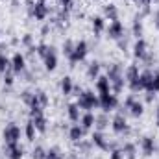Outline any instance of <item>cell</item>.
Returning <instances> with one entry per match:
<instances>
[{"instance_id": "cell-13", "label": "cell", "mask_w": 159, "mask_h": 159, "mask_svg": "<svg viewBox=\"0 0 159 159\" xmlns=\"http://www.w3.org/2000/svg\"><path fill=\"white\" fill-rule=\"evenodd\" d=\"M24 56L22 54H15L13 57H11V69H13V72L15 74H20V72H24Z\"/></svg>"}, {"instance_id": "cell-33", "label": "cell", "mask_w": 159, "mask_h": 159, "mask_svg": "<svg viewBox=\"0 0 159 159\" xmlns=\"http://www.w3.org/2000/svg\"><path fill=\"white\" fill-rule=\"evenodd\" d=\"M74 46H76V43L74 41H70V39H67L65 43H63V54L69 57L70 54H72V50H74Z\"/></svg>"}, {"instance_id": "cell-38", "label": "cell", "mask_w": 159, "mask_h": 159, "mask_svg": "<svg viewBox=\"0 0 159 159\" xmlns=\"http://www.w3.org/2000/svg\"><path fill=\"white\" fill-rule=\"evenodd\" d=\"M154 59H156V57H154V54H152V52H146V54H144V57H143L141 61H143L146 67H150V65L154 63Z\"/></svg>"}, {"instance_id": "cell-42", "label": "cell", "mask_w": 159, "mask_h": 159, "mask_svg": "<svg viewBox=\"0 0 159 159\" xmlns=\"http://www.w3.org/2000/svg\"><path fill=\"white\" fill-rule=\"evenodd\" d=\"M109 159H124L122 150H111V156H109Z\"/></svg>"}, {"instance_id": "cell-6", "label": "cell", "mask_w": 159, "mask_h": 159, "mask_svg": "<svg viewBox=\"0 0 159 159\" xmlns=\"http://www.w3.org/2000/svg\"><path fill=\"white\" fill-rule=\"evenodd\" d=\"M4 152L9 159H22L24 156V150L17 143H4Z\"/></svg>"}, {"instance_id": "cell-28", "label": "cell", "mask_w": 159, "mask_h": 159, "mask_svg": "<svg viewBox=\"0 0 159 159\" xmlns=\"http://www.w3.org/2000/svg\"><path fill=\"white\" fill-rule=\"evenodd\" d=\"M34 120V126H35V129L37 131H41V133H44L46 131V119H44V115H39V117H35V119H32Z\"/></svg>"}, {"instance_id": "cell-21", "label": "cell", "mask_w": 159, "mask_h": 159, "mask_svg": "<svg viewBox=\"0 0 159 159\" xmlns=\"http://www.w3.org/2000/svg\"><path fill=\"white\" fill-rule=\"evenodd\" d=\"M98 74H100V63H98V61L89 63V67H87V78L89 80H96L98 78Z\"/></svg>"}, {"instance_id": "cell-41", "label": "cell", "mask_w": 159, "mask_h": 159, "mask_svg": "<svg viewBox=\"0 0 159 159\" xmlns=\"http://www.w3.org/2000/svg\"><path fill=\"white\" fill-rule=\"evenodd\" d=\"M20 43H22L24 46H28V48H30V46H32V43H34L32 34H26V35H22V41H20Z\"/></svg>"}, {"instance_id": "cell-1", "label": "cell", "mask_w": 159, "mask_h": 159, "mask_svg": "<svg viewBox=\"0 0 159 159\" xmlns=\"http://www.w3.org/2000/svg\"><path fill=\"white\" fill-rule=\"evenodd\" d=\"M107 80L111 83V91L113 94H120L124 89V70L120 63H113L107 65Z\"/></svg>"}, {"instance_id": "cell-30", "label": "cell", "mask_w": 159, "mask_h": 159, "mask_svg": "<svg viewBox=\"0 0 159 159\" xmlns=\"http://www.w3.org/2000/svg\"><path fill=\"white\" fill-rule=\"evenodd\" d=\"M35 126H34V120H28L26 122V128H24V133H26V139L28 141H35Z\"/></svg>"}, {"instance_id": "cell-39", "label": "cell", "mask_w": 159, "mask_h": 159, "mask_svg": "<svg viewBox=\"0 0 159 159\" xmlns=\"http://www.w3.org/2000/svg\"><path fill=\"white\" fill-rule=\"evenodd\" d=\"M59 156H61V154H59V148H56V146L46 152V159H56V157H59Z\"/></svg>"}, {"instance_id": "cell-51", "label": "cell", "mask_w": 159, "mask_h": 159, "mask_svg": "<svg viewBox=\"0 0 159 159\" xmlns=\"http://www.w3.org/2000/svg\"><path fill=\"white\" fill-rule=\"evenodd\" d=\"M157 72H159V70H157Z\"/></svg>"}, {"instance_id": "cell-29", "label": "cell", "mask_w": 159, "mask_h": 159, "mask_svg": "<svg viewBox=\"0 0 159 159\" xmlns=\"http://www.w3.org/2000/svg\"><path fill=\"white\" fill-rule=\"evenodd\" d=\"M122 154H124V157H126V159H135V154H137V148H135V144H131V143H126V144H124V150H122Z\"/></svg>"}, {"instance_id": "cell-17", "label": "cell", "mask_w": 159, "mask_h": 159, "mask_svg": "<svg viewBox=\"0 0 159 159\" xmlns=\"http://www.w3.org/2000/svg\"><path fill=\"white\" fill-rule=\"evenodd\" d=\"M96 89H98V94L111 91V83H109L107 76H98V78H96Z\"/></svg>"}, {"instance_id": "cell-23", "label": "cell", "mask_w": 159, "mask_h": 159, "mask_svg": "<svg viewBox=\"0 0 159 159\" xmlns=\"http://www.w3.org/2000/svg\"><path fill=\"white\" fill-rule=\"evenodd\" d=\"M72 89H74L72 78H70V76H65V78L61 80V91H63V94H65V96H69V94L72 93Z\"/></svg>"}, {"instance_id": "cell-49", "label": "cell", "mask_w": 159, "mask_h": 159, "mask_svg": "<svg viewBox=\"0 0 159 159\" xmlns=\"http://www.w3.org/2000/svg\"><path fill=\"white\" fill-rule=\"evenodd\" d=\"M56 159H63V156H59V157H56Z\"/></svg>"}, {"instance_id": "cell-11", "label": "cell", "mask_w": 159, "mask_h": 159, "mask_svg": "<svg viewBox=\"0 0 159 159\" xmlns=\"http://www.w3.org/2000/svg\"><path fill=\"white\" fill-rule=\"evenodd\" d=\"M43 61H44V69L46 70H50V72L56 70V67H57V54H56V50L52 46H50V52L46 54V57Z\"/></svg>"}, {"instance_id": "cell-5", "label": "cell", "mask_w": 159, "mask_h": 159, "mask_svg": "<svg viewBox=\"0 0 159 159\" xmlns=\"http://www.w3.org/2000/svg\"><path fill=\"white\" fill-rule=\"evenodd\" d=\"M4 143H19L20 139V128L13 122H9L6 128H4Z\"/></svg>"}, {"instance_id": "cell-7", "label": "cell", "mask_w": 159, "mask_h": 159, "mask_svg": "<svg viewBox=\"0 0 159 159\" xmlns=\"http://www.w3.org/2000/svg\"><path fill=\"white\" fill-rule=\"evenodd\" d=\"M107 35L115 41L120 39V37L124 35V24H122L120 20H113V22L109 24V28H107Z\"/></svg>"}, {"instance_id": "cell-50", "label": "cell", "mask_w": 159, "mask_h": 159, "mask_svg": "<svg viewBox=\"0 0 159 159\" xmlns=\"http://www.w3.org/2000/svg\"><path fill=\"white\" fill-rule=\"evenodd\" d=\"M133 2H141V0H133Z\"/></svg>"}, {"instance_id": "cell-40", "label": "cell", "mask_w": 159, "mask_h": 159, "mask_svg": "<svg viewBox=\"0 0 159 159\" xmlns=\"http://www.w3.org/2000/svg\"><path fill=\"white\" fill-rule=\"evenodd\" d=\"M39 115H43V107H41V106L30 107V117H32V119H35V117H39Z\"/></svg>"}, {"instance_id": "cell-14", "label": "cell", "mask_w": 159, "mask_h": 159, "mask_svg": "<svg viewBox=\"0 0 159 159\" xmlns=\"http://www.w3.org/2000/svg\"><path fill=\"white\" fill-rule=\"evenodd\" d=\"M146 52H148V44H146V41L144 39H137V43L133 44V56H135L137 59H143Z\"/></svg>"}, {"instance_id": "cell-31", "label": "cell", "mask_w": 159, "mask_h": 159, "mask_svg": "<svg viewBox=\"0 0 159 159\" xmlns=\"http://www.w3.org/2000/svg\"><path fill=\"white\" fill-rule=\"evenodd\" d=\"M9 67H11V59L4 52H0V72H6Z\"/></svg>"}, {"instance_id": "cell-8", "label": "cell", "mask_w": 159, "mask_h": 159, "mask_svg": "<svg viewBox=\"0 0 159 159\" xmlns=\"http://www.w3.org/2000/svg\"><path fill=\"white\" fill-rule=\"evenodd\" d=\"M111 126H113V131H117V133H122V131H129V128H128V124H126V117L119 113V115H115V119L111 122Z\"/></svg>"}, {"instance_id": "cell-18", "label": "cell", "mask_w": 159, "mask_h": 159, "mask_svg": "<svg viewBox=\"0 0 159 159\" xmlns=\"http://www.w3.org/2000/svg\"><path fill=\"white\" fill-rule=\"evenodd\" d=\"M104 13H106V17L113 22V20H119V9H117V6L115 4H107V6H104Z\"/></svg>"}, {"instance_id": "cell-35", "label": "cell", "mask_w": 159, "mask_h": 159, "mask_svg": "<svg viewBox=\"0 0 159 159\" xmlns=\"http://www.w3.org/2000/svg\"><path fill=\"white\" fill-rule=\"evenodd\" d=\"M32 157L34 159H46V150L43 146H35V150L32 152Z\"/></svg>"}, {"instance_id": "cell-46", "label": "cell", "mask_w": 159, "mask_h": 159, "mask_svg": "<svg viewBox=\"0 0 159 159\" xmlns=\"http://www.w3.org/2000/svg\"><path fill=\"white\" fill-rule=\"evenodd\" d=\"M154 96H156V94H154L152 91H146V102H152V100H154Z\"/></svg>"}, {"instance_id": "cell-27", "label": "cell", "mask_w": 159, "mask_h": 159, "mask_svg": "<svg viewBox=\"0 0 159 159\" xmlns=\"http://www.w3.org/2000/svg\"><path fill=\"white\" fill-rule=\"evenodd\" d=\"M128 113H129L131 117H141V115L144 113V107H143V104H141V102H133V104L129 106Z\"/></svg>"}, {"instance_id": "cell-25", "label": "cell", "mask_w": 159, "mask_h": 159, "mask_svg": "<svg viewBox=\"0 0 159 159\" xmlns=\"http://www.w3.org/2000/svg\"><path fill=\"white\" fill-rule=\"evenodd\" d=\"M67 111H69V119L72 122H78L80 120V107L78 104H69L67 106Z\"/></svg>"}, {"instance_id": "cell-48", "label": "cell", "mask_w": 159, "mask_h": 159, "mask_svg": "<svg viewBox=\"0 0 159 159\" xmlns=\"http://www.w3.org/2000/svg\"><path fill=\"white\" fill-rule=\"evenodd\" d=\"M156 117H157V126H159V107H157V113H156Z\"/></svg>"}, {"instance_id": "cell-10", "label": "cell", "mask_w": 159, "mask_h": 159, "mask_svg": "<svg viewBox=\"0 0 159 159\" xmlns=\"http://www.w3.org/2000/svg\"><path fill=\"white\" fill-rule=\"evenodd\" d=\"M152 78H154V72L152 70H144V72H141L139 74V78H137V89L139 91H146L148 89V85H150V81H152Z\"/></svg>"}, {"instance_id": "cell-44", "label": "cell", "mask_w": 159, "mask_h": 159, "mask_svg": "<svg viewBox=\"0 0 159 159\" xmlns=\"http://www.w3.org/2000/svg\"><path fill=\"white\" fill-rule=\"evenodd\" d=\"M57 2H61L67 9H70V6H72V0H57Z\"/></svg>"}, {"instance_id": "cell-4", "label": "cell", "mask_w": 159, "mask_h": 159, "mask_svg": "<svg viewBox=\"0 0 159 159\" xmlns=\"http://www.w3.org/2000/svg\"><path fill=\"white\" fill-rule=\"evenodd\" d=\"M87 43L85 41H80L76 43V46H74V50H72V54L69 56V61L72 63L70 67H74V63H78V61H83L85 59V56H87Z\"/></svg>"}, {"instance_id": "cell-43", "label": "cell", "mask_w": 159, "mask_h": 159, "mask_svg": "<svg viewBox=\"0 0 159 159\" xmlns=\"http://www.w3.org/2000/svg\"><path fill=\"white\" fill-rule=\"evenodd\" d=\"M117 44H119V48H120V50H126V46H128V39H126V37L122 35L120 39H117Z\"/></svg>"}, {"instance_id": "cell-45", "label": "cell", "mask_w": 159, "mask_h": 159, "mask_svg": "<svg viewBox=\"0 0 159 159\" xmlns=\"http://www.w3.org/2000/svg\"><path fill=\"white\" fill-rule=\"evenodd\" d=\"M78 146H80V148H83V150H89V148H91V144H89V143H81V141H78Z\"/></svg>"}, {"instance_id": "cell-16", "label": "cell", "mask_w": 159, "mask_h": 159, "mask_svg": "<svg viewBox=\"0 0 159 159\" xmlns=\"http://www.w3.org/2000/svg\"><path fill=\"white\" fill-rule=\"evenodd\" d=\"M141 148H143V154L144 156H152L154 154V139H150V137H143L141 139Z\"/></svg>"}, {"instance_id": "cell-9", "label": "cell", "mask_w": 159, "mask_h": 159, "mask_svg": "<svg viewBox=\"0 0 159 159\" xmlns=\"http://www.w3.org/2000/svg\"><path fill=\"white\" fill-rule=\"evenodd\" d=\"M93 144H96V146H98V148H102V150H115V144L106 143V139H104V133H102V131H94V133H93Z\"/></svg>"}, {"instance_id": "cell-24", "label": "cell", "mask_w": 159, "mask_h": 159, "mask_svg": "<svg viewBox=\"0 0 159 159\" xmlns=\"http://www.w3.org/2000/svg\"><path fill=\"white\" fill-rule=\"evenodd\" d=\"M141 19H143V15H135L133 28H131V32H133V35L137 39H141V35H143V22H141Z\"/></svg>"}, {"instance_id": "cell-12", "label": "cell", "mask_w": 159, "mask_h": 159, "mask_svg": "<svg viewBox=\"0 0 159 159\" xmlns=\"http://www.w3.org/2000/svg\"><path fill=\"white\" fill-rule=\"evenodd\" d=\"M46 15H48V6H46V2H44V0L35 2V7H34V17H35L37 20H44V19H46Z\"/></svg>"}, {"instance_id": "cell-47", "label": "cell", "mask_w": 159, "mask_h": 159, "mask_svg": "<svg viewBox=\"0 0 159 159\" xmlns=\"http://www.w3.org/2000/svg\"><path fill=\"white\" fill-rule=\"evenodd\" d=\"M154 22H156V28L159 30V9L156 11V17H154Z\"/></svg>"}, {"instance_id": "cell-19", "label": "cell", "mask_w": 159, "mask_h": 159, "mask_svg": "<svg viewBox=\"0 0 159 159\" xmlns=\"http://www.w3.org/2000/svg\"><path fill=\"white\" fill-rule=\"evenodd\" d=\"M94 120H96V117H94L91 111H87L85 115H81V120H80V122H81V128L87 131L89 128H93V126H94Z\"/></svg>"}, {"instance_id": "cell-2", "label": "cell", "mask_w": 159, "mask_h": 159, "mask_svg": "<svg viewBox=\"0 0 159 159\" xmlns=\"http://www.w3.org/2000/svg\"><path fill=\"white\" fill-rule=\"evenodd\" d=\"M78 107L80 109H85V111H91L94 107H100V98L93 91H83L78 96Z\"/></svg>"}, {"instance_id": "cell-26", "label": "cell", "mask_w": 159, "mask_h": 159, "mask_svg": "<svg viewBox=\"0 0 159 159\" xmlns=\"http://www.w3.org/2000/svg\"><path fill=\"white\" fill-rule=\"evenodd\" d=\"M93 30H94L96 35L102 34V32L106 30V20H104L102 17H94V19H93Z\"/></svg>"}, {"instance_id": "cell-3", "label": "cell", "mask_w": 159, "mask_h": 159, "mask_svg": "<svg viewBox=\"0 0 159 159\" xmlns=\"http://www.w3.org/2000/svg\"><path fill=\"white\" fill-rule=\"evenodd\" d=\"M98 98H100V107L104 109V113L113 111V109L119 107V98H117V94H111V93H100Z\"/></svg>"}, {"instance_id": "cell-22", "label": "cell", "mask_w": 159, "mask_h": 159, "mask_svg": "<svg viewBox=\"0 0 159 159\" xmlns=\"http://www.w3.org/2000/svg\"><path fill=\"white\" fill-rule=\"evenodd\" d=\"M94 126H96V131H102L104 128H107V126H109V117H107V113L98 115L96 120H94Z\"/></svg>"}, {"instance_id": "cell-34", "label": "cell", "mask_w": 159, "mask_h": 159, "mask_svg": "<svg viewBox=\"0 0 159 159\" xmlns=\"http://www.w3.org/2000/svg\"><path fill=\"white\" fill-rule=\"evenodd\" d=\"M35 52H37V56H39V57H43V59H44V57H46V54L50 52V46H48V44H44V43H39Z\"/></svg>"}, {"instance_id": "cell-15", "label": "cell", "mask_w": 159, "mask_h": 159, "mask_svg": "<svg viewBox=\"0 0 159 159\" xmlns=\"http://www.w3.org/2000/svg\"><path fill=\"white\" fill-rule=\"evenodd\" d=\"M139 78V69H137V65H129L126 70H124V80L128 81V85H131V83H135Z\"/></svg>"}, {"instance_id": "cell-37", "label": "cell", "mask_w": 159, "mask_h": 159, "mask_svg": "<svg viewBox=\"0 0 159 159\" xmlns=\"http://www.w3.org/2000/svg\"><path fill=\"white\" fill-rule=\"evenodd\" d=\"M13 74H15V72H13L11 67L4 72V81H6V85H13V81H15V80H13Z\"/></svg>"}, {"instance_id": "cell-32", "label": "cell", "mask_w": 159, "mask_h": 159, "mask_svg": "<svg viewBox=\"0 0 159 159\" xmlns=\"http://www.w3.org/2000/svg\"><path fill=\"white\" fill-rule=\"evenodd\" d=\"M146 91H152V93H159V72H154V78L150 81L148 89Z\"/></svg>"}, {"instance_id": "cell-20", "label": "cell", "mask_w": 159, "mask_h": 159, "mask_svg": "<svg viewBox=\"0 0 159 159\" xmlns=\"http://www.w3.org/2000/svg\"><path fill=\"white\" fill-rule=\"evenodd\" d=\"M83 133H85V129H83L81 126H78V124H76V126H72V128L69 129V137H70L74 143H78V141L83 139Z\"/></svg>"}, {"instance_id": "cell-36", "label": "cell", "mask_w": 159, "mask_h": 159, "mask_svg": "<svg viewBox=\"0 0 159 159\" xmlns=\"http://www.w3.org/2000/svg\"><path fill=\"white\" fill-rule=\"evenodd\" d=\"M35 96H37V100H39L41 107H46V106H48V96H46V93H44V91H37V93H35Z\"/></svg>"}]
</instances>
